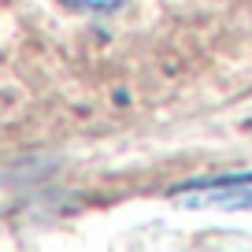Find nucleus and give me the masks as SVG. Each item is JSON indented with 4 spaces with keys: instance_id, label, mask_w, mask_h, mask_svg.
I'll list each match as a JSON object with an SVG mask.
<instances>
[{
    "instance_id": "obj_1",
    "label": "nucleus",
    "mask_w": 252,
    "mask_h": 252,
    "mask_svg": "<svg viewBox=\"0 0 252 252\" xmlns=\"http://www.w3.org/2000/svg\"><path fill=\"white\" fill-rule=\"evenodd\" d=\"M171 200L189 212H249L252 215V171L189 178L171 189Z\"/></svg>"
},
{
    "instance_id": "obj_2",
    "label": "nucleus",
    "mask_w": 252,
    "mask_h": 252,
    "mask_svg": "<svg viewBox=\"0 0 252 252\" xmlns=\"http://www.w3.org/2000/svg\"><path fill=\"white\" fill-rule=\"evenodd\" d=\"M63 4L78 11H119L126 0H63Z\"/></svg>"
}]
</instances>
